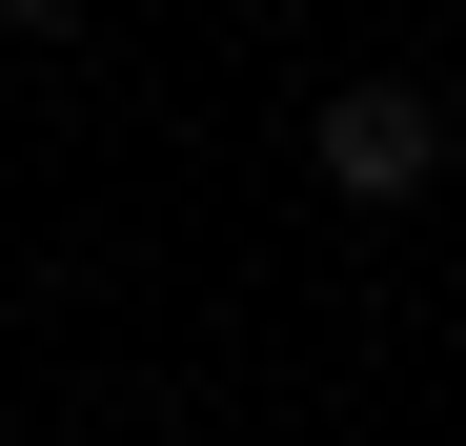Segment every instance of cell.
<instances>
[{
	"mask_svg": "<svg viewBox=\"0 0 466 446\" xmlns=\"http://www.w3.org/2000/svg\"><path fill=\"white\" fill-rule=\"evenodd\" d=\"M446 163H466V122H446V82H406V61H365V82L304 102V183H325L345 223H406Z\"/></svg>",
	"mask_w": 466,
	"mask_h": 446,
	"instance_id": "cell-1",
	"label": "cell"
},
{
	"mask_svg": "<svg viewBox=\"0 0 466 446\" xmlns=\"http://www.w3.org/2000/svg\"><path fill=\"white\" fill-rule=\"evenodd\" d=\"M0 21H21V41H82V21H102V0H0Z\"/></svg>",
	"mask_w": 466,
	"mask_h": 446,
	"instance_id": "cell-2",
	"label": "cell"
},
{
	"mask_svg": "<svg viewBox=\"0 0 466 446\" xmlns=\"http://www.w3.org/2000/svg\"><path fill=\"white\" fill-rule=\"evenodd\" d=\"M223 21H264V0H223Z\"/></svg>",
	"mask_w": 466,
	"mask_h": 446,
	"instance_id": "cell-3",
	"label": "cell"
}]
</instances>
